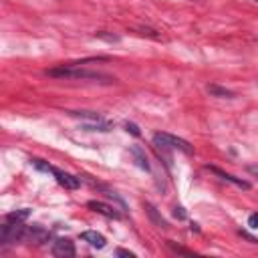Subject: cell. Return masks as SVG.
Returning <instances> with one entry per match:
<instances>
[{
  "mask_svg": "<svg viewBox=\"0 0 258 258\" xmlns=\"http://www.w3.org/2000/svg\"><path fill=\"white\" fill-rule=\"evenodd\" d=\"M49 77H59V79H101L103 83H111L115 79L103 75V73H97V71H87V69H79L77 65H63V67H57V69H49L47 71Z\"/></svg>",
  "mask_w": 258,
  "mask_h": 258,
  "instance_id": "1",
  "label": "cell"
},
{
  "mask_svg": "<svg viewBox=\"0 0 258 258\" xmlns=\"http://www.w3.org/2000/svg\"><path fill=\"white\" fill-rule=\"evenodd\" d=\"M153 145L155 147H161V149H180L186 155H192L194 153L192 145L186 139L176 137V135H171V133H155L153 135Z\"/></svg>",
  "mask_w": 258,
  "mask_h": 258,
  "instance_id": "2",
  "label": "cell"
},
{
  "mask_svg": "<svg viewBox=\"0 0 258 258\" xmlns=\"http://www.w3.org/2000/svg\"><path fill=\"white\" fill-rule=\"evenodd\" d=\"M25 230H27V226L23 222L7 220V224H3V228H0V244L11 246V244H17V242H23L25 240Z\"/></svg>",
  "mask_w": 258,
  "mask_h": 258,
  "instance_id": "3",
  "label": "cell"
},
{
  "mask_svg": "<svg viewBox=\"0 0 258 258\" xmlns=\"http://www.w3.org/2000/svg\"><path fill=\"white\" fill-rule=\"evenodd\" d=\"M49 238H51V232L45 230L43 226H27V230H25V242H29V244L41 246Z\"/></svg>",
  "mask_w": 258,
  "mask_h": 258,
  "instance_id": "4",
  "label": "cell"
},
{
  "mask_svg": "<svg viewBox=\"0 0 258 258\" xmlns=\"http://www.w3.org/2000/svg\"><path fill=\"white\" fill-rule=\"evenodd\" d=\"M77 250H75V244L69 240V238H59L55 244H53V256L57 258H71L75 256Z\"/></svg>",
  "mask_w": 258,
  "mask_h": 258,
  "instance_id": "5",
  "label": "cell"
},
{
  "mask_svg": "<svg viewBox=\"0 0 258 258\" xmlns=\"http://www.w3.org/2000/svg\"><path fill=\"white\" fill-rule=\"evenodd\" d=\"M87 208H89V210H93V212H97V214H101V216H105V218L121 220V214H119V212H117L113 206H109V204H105V202L91 200V202H87Z\"/></svg>",
  "mask_w": 258,
  "mask_h": 258,
  "instance_id": "6",
  "label": "cell"
},
{
  "mask_svg": "<svg viewBox=\"0 0 258 258\" xmlns=\"http://www.w3.org/2000/svg\"><path fill=\"white\" fill-rule=\"evenodd\" d=\"M53 176H55L57 182H59L63 188H67V190H77V188L81 186V178H79V176H71V174H67V171H63V169H57V167H55Z\"/></svg>",
  "mask_w": 258,
  "mask_h": 258,
  "instance_id": "7",
  "label": "cell"
},
{
  "mask_svg": "<svg viewBox=\"0 0 258 258\" xmlns=\"http://www.w3.org/2000/svg\"><path fill=\"white\" fill-rule=\"evenodd\" d=\"M208 169H210V171H214V174H216L218 178H222L224 182L234 184V186H236V188H240V190H250V184H248L246 180H240V178H236V176H232V174H226V171H222L220 167H214V165H212V167L208 165Z\"/></svg>",
  "mask_w": 258,
  "mask_h": 258,
  "instance_id": "8",
  "label": "cell"
},
{
  "mask_svg": "<svg viewBox=\"0 0 258 258\" xmlns=\"http://www.w3.org/2000/svg\"><path fill=\"white\" fill-rule=\"evenodd\" d=\"M81 238H83L85 242H87L89 246L97 248V250L105 248V244H107L105 236H103V234H99V232H95V230H87V232H83V234H81Z\"/></svg>",
  "mask_w": 258,
  "mask_h": 258,
  "instance_id": "9",
  "label": "cell"
},
{
  "mask_svg": "<svg viewBox=\"0 0 258 258\" xmlns=\"http://www.w3.org/2000/svg\"><path fill=\"white\" fill-rule=\"evenodd\" d=\"M145 212H147V216H149V220L157 226V228H161V230H167L169 228V224H167V220L155 210V206L153 204H149V202H145Z\"/></svg>",
  "mask_w": 258,
  "mask_h": 258,
  "instance_id": "10",
  "label": "cell"
},
{
  "mask_svg": "<svg viewBox=\"0 0 258 258\" xmlns=\"http://www.w3.org/2000/svg\"><path fill=\"white\" fill-rule=\"evenodd\" d=\"M129 155H133L135 163H137L141 169L149 171V161H147V155H145V151H143L139 145H131V147H129Z\"/></svg>",
  "mask_w": 258,
  "mask_h": 258,
  "instance_id": "11",
  "label": "cell"
},
{
  "mask_svg": "<svg viewBox=\"0 0 258 258\" xmlns=\"http://www.w3.org/2000/svg\"><path fill=\"white\" fill-rule=\"evenodd\" d=\"M206 91H208L212 97H220V99H234V97H236L234 91H230V89H226V87H220V85H208Z\"/></svg>",
  "mask_w": 258,
  "mask_h": 258,
  "instance_id": "12",
  "label": "cell"
},
{
  "mask_svg": "<svg viewBox=\"0 0 258 258\" xmlns=\"http://www.w3.org/2000/svg\"><path fill=\"white\" fill-rule=\"evenodd\" d=\"M69 115L85 119V121H103V117L99 113H93V111H69Z\"/></svg>",
  "mask_w": 258,
  "mask_h": 258,
  "instance_id": "13",
  "label": "cell"
},
{
  "mask_svg": "<svg viewBox=\"0 0 258 258\" xmlns=\"http://www.w3.org/2000/svg\"><path fill=\"white\" fill-rule=\"evenodd\" d=\"M83 129H87V131H109L111 123H107V121H89V123L83 125Z\"/></svg>",
  "mask_w": 258,
  "mask_h": 258,
  "instance_id": "14",
  "label": "cell"
},
{
  "mask_svg": "<svg viewBox=\"0 0 258 258\" xmlns=\"http://www.w3.org/2000/svg\"><path fill=\"white\" fill-rule=\"evenodd\" d=\"M31 165H33V167H37L39 171H45V174H53V171H55V167H53L49 161L39 159V157H33V159H31Z\"/></svg>",
  "mask_w": 258,
  "mask_h": 258,
  "instance_id": "15",
  "label": "cell"
},
{
  "mask_svg": "<svg viewBox=\"0 0 258 258\" xmlns=\"http://www.w3.org/2000/svg\"><path fill=\"white\" fill-rule=\"evenodd\" d=\"M29 216H31V210H29V208H23V210L11 212V214L7 216V220H11V222H25Z\"/></svg>",
  "mask_w": 258,
  "mask_h": 258,
  "instance_id": "16",
  "label": "cell"
},
{
  "mask_svg": "<svg viewBox=\"0 0 258 258\" xmlns=\"http://www.w3.org/2000/svg\"><path fill=\"white\" fill-rule=\"evenodd\" d=\"M167 248L174 252V254H182V256H192L194 252H190V250H186V248H182V246H178V244H174L171 240H167Z\"/></svg>",
  "mask_w": 258,
  "mask_h": 258,
  "instance_id": "17",
  "label": "cell"
},
{
  "mask_svg": "<svg viewBox=\"0 0 258 258\" xmlns=\"http://www.w3.org/2000/svg\"><path fill=\"white\" fill-rule=\"evenodd\" d=\"M95 39H101V41H107V43H117V41H119L117 35H111V33H107V31L95 33Z\"/></svg>",
  "mask_w": 258,
  "mask_h": 258,
  "instance_id": "18",
  "label": "cell"
},
{
  "mask_svg": "<svg viewBox=\"0 0 258 258\" xmlns=\"http://www.w3.org/2000/svg\"><path fill=\"white\" fill-rule=\"evenodd\" d=\"M125 129H127L131 135H135V137H139V135H141V131H139V127H137L135 123H129V121H127V123H125Z\"/></svg>",
  "mask_w": 258,
  "mask_h": 258,
  "instance_id": "19",
  "label": "cell"
},
{
  "mask_svg": "<svg viewBox=\"0 0 258 258\" xmlns=\"http://www.w3.org/2000/svg\"><path fill=\"white\" fill-rule=\"evenodd\" d=\"M174 216H176L178 220H186L188 214H186V210H184L182 206H176V208H174Z\"/></svg>",
  "mask_w": 258,
  "mask_h": 258,
  "instance_id": "20",
  "label": "cell"
},
{
  "mask_svg": "<svg viewBox=\"0 0 258 258\" xmlns=\"http://www.w3.org/2000/svg\"><path fill=\"white\" fill-rule=\"evenodd\" d=\"M248 226H250V228H254V230L258 228V212H254V214H250V216H248Z\"/></svg>",
  "mask_w": 258,
  "mask_h": 258,
  "instance_id": "21",
  "label": "cell"
},
{
  "mask_svg": "<svg viewBox=\"0 0 258 258\" xmlns=\"http://www.w3.org/2000/svg\"><path fill=\"white\" fill-rule=\"evenodd\" d=\"M238 234H240V236H242V238H246V240H248V242H252V244H256V242H258V240H256V238H254V236H250V234H248V232H246V230H238Z\"/></svg>",
  "mask_w": 258,
  "mask_h": 258,
  "instance_id": "22",
  "label": "cell"
},
{
  "mask_svg": "<svg viewBox=\"0 0 258 258\" xmlns=\"http://www.w3.org/2000/svg\"><path fill=\"white\" fill-rule=\"evenodd\" d=\"M117 256H127V258H135V254L133 252H129V250H123V248H117V252H115Z\"/></svg>",
  "mask_w": 258,
  "mask_h": 258,
  "instance_id": "23",
  "label": "cell"
},
{
  "mask_svg": "<svg viewBox=\"0 0 258 258\" xmlns=\"http://www.w3.org/2000/svg\"><path fill=\"white\" fill-rule=\"evenodd\" d=\"M246 169L250 171V174H252V176H256V178H258V165H248Z\"/></svg>",
  "mask_w": 258,
  "mask_h": 258,
  "instance_id": "24",
  "label": "cell"
}]
</instances>
